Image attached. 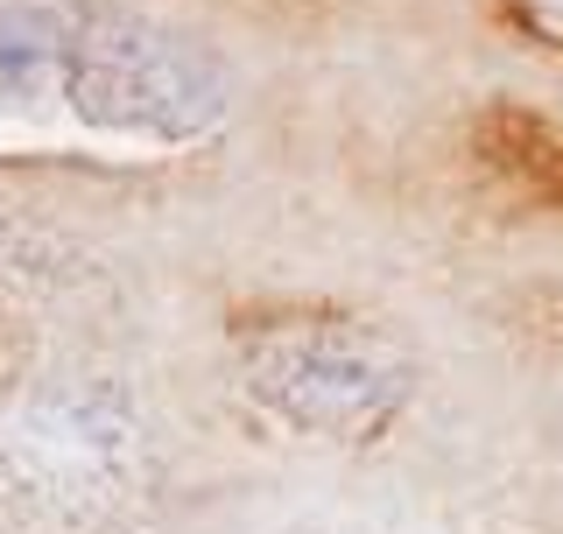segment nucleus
Instances as JSON below:
<instances>
[{"label":"nucleus","mask_w":563,"mask_h":534,"mask_svg":"<svg viewBox=\"0 0 563 534\" xmlns=\"http://www.w3.org/2000/svg\"><path fill=\"white\" fill-rule=\"evenodd\" d=\"M528 8H536V14H550V22L563 29V0H528Z\"/></svg>","instance_id":"20e7f679"},{"label":"nucleus","mask_w":563,"mask_h":534,"mask_svg":"<svg viewBox=\"0 0 563 534\" xmlns=\"http://www.w3.org/2000/svg\"><path fill=\"white\" fill-rule=\"evenodd\" d=\"M8 534H169V457L134 380L43 366L0 394Z\"/></svg>","instance_id":"f03ea898"},{"label":"nucleus","mask_w":563,"mask_h":534,"mask_svg":"<svg viewBox=\"0 0 563 534\" xmlns=\"http://www.w3.org/2000/svg\"><path fill=\"white\" fill-rule=\"evenodd\" d=\"M225 387L254 430L303 450H380L422 401V366L387 324L331 302L246 316L225 345Z\"/></svg>","instance_id":"7ed1b4c3"},{"label":"nucleus","mask_w":563,"mask_h":534,"mask_svg":"<svg viewBox=\"0 0 563 534\" xmlns=\"http://www.w3.org/2000/svg\"><path fill=\"white\" fill-rule=\"evenodd\" d=\"M233 113V64L141 0H0V163L169 169Z\"/></svg>","instance_id":"f257e3e1"}]
</instances>
